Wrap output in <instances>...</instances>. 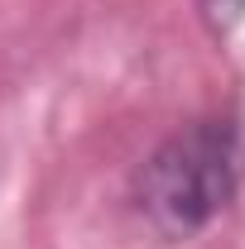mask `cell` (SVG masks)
<instances>
[{
	"label": "cell",
	"mask_w": 245,
	"mask_h": 249,
	"mask_svg": "<svg viewBox=\"0 0 245 249\" xmlns=\"http://www.w3.org/2000/svg\"><path fill=\"white\" fill-rule=\"evenodd\" d=\"M241 144L231 120H202L168 134L135 178V206L159 240H192L236 192Z\"/></svg>",
	"instance_id": "cell-1"
},
{
	"label": "cell",
	"mask_w": 245,
	"mask_h": 249,
	"mask_svg": "<svg viewBox=\"0 0 245 249\" xmlns=\"http://www.w3.org/2000/svg\"><path fill=\"white\" fill-rule=\"evenodd\" d=\"M197 15L212 34H231L245 19V0H197Z\"/></svg>",
	"instance_id": "cell-2"
}]
</instances>
